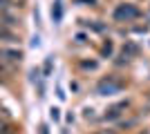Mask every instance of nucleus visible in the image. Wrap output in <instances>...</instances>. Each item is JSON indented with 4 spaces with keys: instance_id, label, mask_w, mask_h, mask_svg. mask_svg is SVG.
<instances>
[{
    "instance_id": "obj_2",
    "label": "nucleus",
    "mask_w": 150,
    "mask_h": 134,
    "mask_svg": "<svg viewBox=\"0 0 150 134\" xmlns=\"http://www.w3.org/2000/svg\"><path fill=\"white\" fill-rule=\"evenodd\" d=\"M121 85L119 83H114V81H101L99 83V94H110V92H117V89H119Z\"/></svg>"
},
{
    "instance_id": "obj_6",
    "label": "nucleus",
    "mask_w": 150,
    "mask_h": 134,
    "mask_svg": "<svg viewBox=\"0 0 150 134\" xmlns=\"http://www.w3.org/2000/svg\"><path fill=\"white\" fill-rule=\"evenodd\" d=\"M0 38H9V40H13V34H11V32H7V29H2V27H0Z\"/></svg>"
},
{
    "instance_id": "obj_5",
    "label": "nucleus",
    "mask_w": 150,
    "mask_h": 134,
    "mask_svg": "<svg viewBox=\"0 0 150 134\" xmlns=\"http://www.w3.org/2000/svg\"><path fill=\"white\" fill-rule=\"evenodd\" d=\"M123 107V105H119V107H112L110 109V112H108V119H117V116H119V109Z\"/></svg>"
},
{
    "instance_id": "obj_3",
    "label": "nucleus",
    "mask_w": 150,
    "mask_h": 134,
    "mask_svg": "<svg viewBox=\"0 0 150 134\" xmlns=\"http://www.w3.org/2000/svg\"><path fill=\"white\" fill-rule=\"evenodd\" d=\"M2 56H9V60H20L23 58V51H18V49H5V51H0Z\"/></svg>"
},
{
    "instance_id": "obj_1",
    "label": "nucleus",
    "mask_w": 150,
    "mask_h": 134,
    "mask_svg": "<svg viewBox=\"0 0 150 134\" xmlns=\"http://www.w3.org/2000/svg\"><path fill=\"white\" fill-rule=\"evenodd\" d=\"M139 11L134 9L132 5H121L117 11H114V18L117 20H132V18H137Z\"/></svg>"
},
{
    "instance_id": "obj_4",
    "label": "nucleus",
    "mask_w": 150,
    "mask_h": 134,
    "mask_svg": "<svg viewBox=\"0 0 150 134\" xmlns=\"http://www.w3.org/2000/svg\"><path fill=\"white\" fill-rule=\"evenodd\" d=\"M61 16H63V9H61V5H54L52 7V18H54V22H58V20H61Z\"/></svg>"
}]
</instances>
